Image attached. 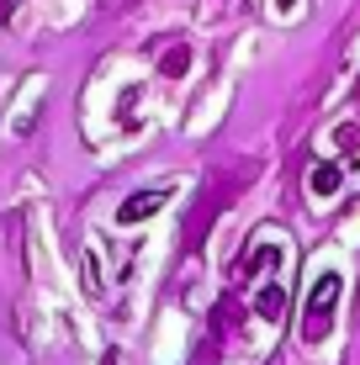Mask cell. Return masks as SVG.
Segmentation results:
<instances>
[{
  "label": "cell",
  "mask_w": 360,
  "mask_h": 365,
  "mask_svg": "<svg viewBox=\"0 0 360 365\" xmlns=\"http://www.w3.org/2000/svg\"><path fill=\"white\" fill-rule=\"evenodd\" d=\"M339 297H344V275L324 270V275L313 281V292H307V302H302V323H297L302 344H324V339H329V329H334V307H339Z\"/></svg>",
  "instance_id": "obj_1"
},
{
  "label": "cell",
  "mask_w": 360,
  "mask_h": 365,
  "mask_svg": "<svg viewBox=\"0 0 360 365\" xmlns=\"http://www.w3.org/2000/svg\"><path fill=\"white\" fill-rule=\"evenodd\" d=\"M250 312H254L259 323H270V329H276V323L287 318V286H281V281H265V286H259V292H254Z\"/></svg>",
  "instance_id": "obj_3"
},
{
  "label": "cell",
  "mask_w": 360,
  "mask_h": 365,
  "mask_svg": "<svg viewBox=\"0 0 360 365\" xmlns=\"http://www.w3.org/2000/svg\"><path fill=\"white\" fill-rule=\"evenodd\" d=\"M185 64H191V48H170V58H165V74H170V80H180V74H185Z\"/></svg>",
  "instance_id": "obj_5"
},
{
  "label": "cell",
  "mask_w": 360,
  "mask_h": 365,
  "mask_svg": "<svg viewBox=\"0 0 360 365\" xmlns=\"http://www.w3.org/2000/svg\"><path fill=\"white\" fill-rule=\"evenodd\" d=\"M170 207V191L159 185V191H133V196H122V207H117V222L122 228H133V222H148L154 212H165Z\"/></svg>",
  "instance_id": "obj_2"
},
{
  "label": "cell",
  "mask_w": 360,
  "mask_h": 365,
  "mask_svg": "<svg viewBox=\"0 0 360 365\" xmlns=\"http://www.w3.org/2000/svg\"><path fill=\"white\" fill-rule=\"evenodd\" d=\"M339 185H344V165H334V159L307 170V196H334Z\"/></svg>",
  "instance_id": "obj_4"
}]
</instances>
